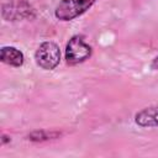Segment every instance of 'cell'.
<instances>
[{"mask_svg": "<svg viewBox=\"0 0 158 158\" xmlns=\"http://www.w3.org/2000/svg\"><path fill=\"white\" fill-rule=\"evenodd\" d=\"M10 136H7V135H5V133H2L1 135V144L4 146L5 143H7V142H10Z\"/></svg>", "mask_w": 158, "mask_h": 158, "instance_id": "9", "label": "cell"}, {"mask_svg": "<svg viewBox=\"0 0 158 158\" xmlns=\"http://www.w3.org/2000/svg\"><path fill=\"white\" fill-rule=\"evenodd\" d=\"M63 133L59 131H48V130H37L31 132L27 138L32 142H44V141H51V139H56L59 138Z\"/></svg>", "mask_w": 158, "mask_h": 158, "instance_id": "7", "label": "cell"}, {"mask_svg": "<svg viewBox=\"0 0 158 158\" xmlns=\"http://www.w3.org/2000/svg\"><path fill=\"white\" fill-rule=\"evenodd\" d=\"M31 12L35 14L33 9L25 1L2 5V17L7 21L19 20L23 17H31Z\"/></svg>", "mask_w": 158, "mask_h": 158, "instance_id": "5", "label": "cell"}, {"mask_svg": "<svg viewBox=\"0 0 158 158\" xmlns=\"http://www.w3.org/2000/svg\"><path fill=\"white\" fill-rule=\"evenodd\" d=\"M133 121L137 126L143 128L158 127V104L137 111L133 116Z\"/></svg>", "mask_w": 158, "mask_h": 158, "instance_id": "4", "label": "cell"}, {"mask_svg": "<svg viewBox=\"0 0 158 158\" xmlns=\"http://www.w3.org/2000/svg\"><path fill=\"white\" fill-rule=\"evenodd\" d=\"M36 64L44 70H53L60 62V48L53 41L42 42L35 52Z\"/></svg>", "mask_w": 158, "mask_h": 158, "instance_id": "3", "label": "cell"}, {"mask_svg": "<svg viewBox=\"0 0 158 158\" xmlns=\"http://www.w3.org/2000/svg\"><path fill=\"white\" fill-rule=\"evenodd\" d=\"M0 60L10 67H21L25 62V56L14 46H2L0 49Z\"/></svg>", "mask_w": 158, "mask_h": 158, "instance_id": "6", "label": "cell"}, {"mask_svg": "<svg viewBox=\"0 0 158 158\" xmlns=\"http://www.w3.org/2000/svg\"><path fill=\"white\" fill-rule=\"evenodd\" d=\"M151 68L153 70H158V56L153 58V60L151 62Z\"/></svg>", "mask_w": 158, "mask_h": 158, "instance_id": "8", "label": "cell"}, {"mask_svg": "<svg viewBox=\"0 0 158 158\" xmlns=\"http://www.w3.org/2000/svg\"><path fill=\"white\" fill-rule=\"evenodd\" d=\"M91 54H93V48L89 43L85 42L84 37L81 35H74L73 37H70V40L65 46L64 58L67 64L77 65L89 59Z\"/></svg>", "mask_w": 158, "mask_h": 158, "instance_id": "1", "label": "cell"}, {"mask_svg": "<svg viewBox=\"0 0 158 158\" xmlns=\"http://www.w3.org/2000/svg\"><path fill=\"white\" fill-rule=\"evenodd\" d=\"M96 0H60L56 9L54 16L60 21H72L85 14Z\"/></svg>", "mask_w": 158, "mask_h": 158, "instance_id": "2", "label": "cell"}]
</instances>
